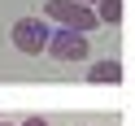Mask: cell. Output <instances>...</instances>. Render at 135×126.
I'll return each instance as SVG.
<instances>
[{
	"instance_id": "6da1fadb",
	"label": "cell",
	"mask_w": 135,
	"mask_h": 126,
	"mask_svg": "<svg viewBox=\"0 0 135 126\" xmlns=\"http://www.w3.org/2000/svg\"><path fill=\"white\" fill-rule=\"evenodd\" d=\"M44 18L57 22V26H70V31H96L100 26V13L91 9L87 0H48L44 4Z\"/></svg>"
},
{
	"instance_id": "8992f818",
	"label": "cell",
	"mask_w": 135,
	"mask_h": 126,
	"mask_svg": "<svg viewBox=\"0 0 135 126\" xmlns=\"http://www.w3.org/2000/svg\"><path fill=\"white\" fill-rule=\"evenodd\" d=\"M22 126H48V117H26Z\"/></svg>"
},
{
	"instance_id": "3957f363",
	"label": "cell",
	"mask_w": 135,
	"mask_h": 126,
	"mask_svg": "<svg viewBox=\"0 0 135 126\" xmlns=\"http://www.w3.org/2000/svg\"><path fill=\"white\" fill-rule=\"evenodd\" d=\"M48 57H57V61H83L87 57V35L83 31H70V26H57L52 44H48Z\"/></svg>"
},
{
	"instance_id": "7a4b0ae2",
	"label": "cell",
	"mask_w": 135,
	"mask_h": 126,
	"mask_svg": "<svg viewBox=\"0 0 135 126\" xmlns=\"http://www.w3.org/2000/svg\"><path fill=\"white\" fill-rule=\"evenodd\" d=\"M48 44H52V26H48V18H18V22H13V48H18L22 57L48 52Z\"/></svg>"
},
{
	"instance_id": "277c9868",
	"label": "cell",
	"mask_w": 135,
	"mask_h": 126,
	"mask_svg": "<svg viewBox=\"0 0 135 126\" xmlns=\"http://www.w3.org/2000/svg\"><path fill=\"white\" fill-rule=\"evenodd\" d=\"M87 83H96V87H113V83H122V61H118V57H105V61H96L87 70Z\"/></svg>"
},
{
	"instance_id": "52a82bcc",
	"label": "cell",
	"mask_w": 135,
	"mask_h": 126,
	"mask_svg": "<svg viewBox=\"0 0 135 126\" xmlns=\"http://www.w3.org/2000/svg\"><path fill=\"white\" fill-rule=\"evenodd\" d=\"M0 126H9V122H0Z\"/></svg>"
},
{
	"instance_id": "5b68a950",
	"label": "cell",
	"mask_w": 135,
	"mask_h": 126,
	"mask_svg": "<svg viewBox=\"0 0 135 126\" xmlns=\"http://www.w3.org/2000/svg\"><path fill=\"white\" fill-rule=\"evenodd\" d=\"M96 13H100V22L118 26L122 22V0H96Z\"/></svg>"
}]
</instances>
